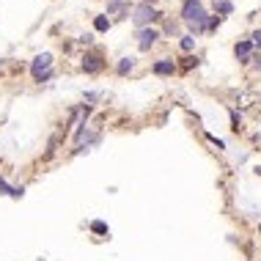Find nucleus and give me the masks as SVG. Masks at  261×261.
<instances>
[{
    "label": "nucleus",
    "instance_id": "nucleus-5",
    "mask_svg": "<svg viewBox=\"0 0 261 261\" xmlns=\"http://www.w3.org/2000/svg\"><path fill=\"white\" fill-rule=\"evenodd\" d=\"M135 39H137V47H140V50L146 52V50H151L154 44H157L159 30H157V27H140V30L135 33Z\"/></svg>",
    "mask_w": 261,
    "mask_h": 261
},
{
    "label": "nucleus",
    "instance_id": "nucleus-16",
    "mask_svg": "<svg viewBox=\"0 0 261 261\" xmlns=\"http://www.w3.org/2000/svg\"><path fill=\"white\" fill-rule=\"evenodd\" d=\"M91 231L99 234V236H104V234H107L110 228H107V223H102V220H94V223H91Z\"/></svg>",
    "mask_w": 261,
    "mask_h": 261
},
{
    "label": "nucleus",
    "instance_id": "nucleus-17",
    "mask_svg": "<svg viewBox=\"0 0 261 261\" xmlns=\"http://www.w3.org/2000/svg\"><path fill=\"white\" fill-rule=\"evenodd\" d=\"M231 130H234V132L242 130V116L236 113V110H231Z\"/></svg>",
    "mask_w": 261,
    "mask_h": 261
},
{
    "label": "nucleus",
    "instance_id": "nucleus-3",
    "mask_svg": "<svg viewBox=\"0 0 261 261\" xmlns=\"http://www.w3.org/2000/svg\"><path fill=\"white\" fill-rule=\"evenodd\" d=\"M50 69H52V52H39L33 61H30V77L39 80V77L44 75V72H50Z\"/></svg>",
    "mask_w": 261,
    "mask_h": 261
},
{
    "label": "nucleus",
    "instance_id": "nucleus-21",
    "mask_svg": "<svg viewBox=\"0 0 261 261\" xmlns=\"http://www.w3.org/2000/svg\"><path fill=\"white\" fill-rule=\"evenodd\" d=\"M165 33H179V25H176V22H165Z\"/></svg>",
    "mask_w": 261,
    "mask_h": 261
},
{
    "label": "nucleus",
    "instance_id": "nucleus-19",
    "mask_svg": "<svg viewBox=\"0 0 261 261\" xmlns=\"http://www.w3.org/2000/svg\"><path fill=\"white\" fill-rule=\"evenodd\" d=\"M206 137H209V143H214V146H217V149H220V151L226 149V143H223V140H220V137H217V135H209V132H206Z\"/></svg>",
    "mask_w": 261,
    "mask_h": 261
},
{
    "label": "nucleus",
    "instance_id": "nucleus-12",
    "mask_svg": "<svg viewBox=\"0 0 261 261\" xmlns=\"http://www.w3.org/2000/svg\"><path fill=\"white\" fill-rule=\"evenodd\" d=\"M214 14H217V17H228V14H234V3L231 0H214Z\"/></svg>",
    "mask_w": 261,
    "mask_h": 261
},
{
    "label": "nucleus",
    "instance_id": "nucleus-2",
    "mask_svg": "<svg viewBox=\"0 0 261 261\" xmlns=\"http://www.w3.org/2000/svg\"><path fill=\"white\" fill-rule=\"evenodd\" d=\"M130 20H132V25L140 30V27H151V22L162 20V11H157L154 6H146V3H137L130 11Z\"/></svg>",
    "mask_w": 261,
    "mask_h": 261
},
{
    "label": "nucleus",
    "instance_id": "nucleus-25",
    "mask_svg": "<svg viewBox=\"0 0 261 261\" xmlns=\"http://www.w3.org/2000/svg\"><path fill=\"white\" fill-rule=\"evenodd\" d=\"M146 6H154V3H159V0H143Z\"/></svg>",
    "mask_w": 261,
    "mask_h": 261
},
{
    "label": "nucleus",
    "instance_id": "nucleus-20",
    "mask_svg": "<svg viewBox=\"0 0 261 261\" xmlns=\"http://www.w3.org/2000/svg\"><path fill=\"white\" fill-rule=\"evenodd\" d=\"M250 41H253V47H256V50H261V27L256 30L253 36H250Z\"/></svg>",
    "mask_w": 261,
    "mask_h": 261
},
{
    "label": "nucleus",
    "instance_id": "nucleus-9",
    "mask_svg": "<svg viewBox=\"0 0 261 261\" xmlns=\"http://www.w3.org/2000/svg\"><path fill=\"white\" fill-rule=\"evenodd\" d=\"M104 14H127L130 17V0H107V6H104Z\"/></svg>",
    "mask_w": 261,
    "mask_h": 261
},
{
    "label": "nucleus",
    "instance_id": "nucleus-18",
    "mask_svg": "<svg viewBox=\"0 0 261 261\" xmlns=\"http://www.w3.org/2000/svg\"><path fill=\"white\" fill-rule=\"evenodd\" d=\"M77 44H82V47H91V44H94V33H82V36H77Z\"/></svg>",
    "mask_w": 261,
    "mask_h": 261
},
{
    "label": "nucleus",
    "instance_id": "nucleus-6",
    "mask_svg": "<svg viewBox=\"0 0 261 261\" xmlns=\"http://www.w3.org/2000/svg\"><path fill=\"white\" fill-rule=\"evenodd\" d=\"M176 69H179V63L173 61V58H159V61L151 63V72H154L157 77H173Z\"/></svg>",
    "mask_w": 261,
    "mask_h": 261
},
{
    "label": "nucleus",
    "instance_id": "nucleus-22",
    "mask_svg": "<svg viewBox=\"0 0 261 261\" xmlns=\"http://www.w3.org/2000/svg\"><path fill=\"white\" fill-rule=\"evenodd\" d=\"M52 77H55V72H52V69H50V72H44V75H41L36 82H47V80H52Z\"/></svg>",
    "mask_w": 261,
    "mask_h": 261
},
{
    "label": "nucleus",
    "instance_id": "nucleus-11",
    "mask_svg": "<svg viewBox=\"0 0 261 261\" xmlns=\"http://www.w3.org/2000/svg\"><path fill=\"white\" fill-rule=\"evenodd\" d=\"M110 25H113V22L107 20V14H96V17H94V30H96V33H107Z\"/></svg>",
    "mask_w": 261,
    "mask_h": 261
},
{
    "label": "nucleus",
    "instance_id": "nucleus-24",
    "mask_svg": "<svg viewBox=\"0 0 261 261\" xmlns=\"http://www.w3.org/2000/svg\"><path fill=\"white\" fill-rule=\"evenodd\" d=\"M94 99H99V94H96V91H88V94H85V102H94Z\"/></svg>",
    "mask_w": 261,
    "mask_h": 261
},
{
    "label": "nucleus",
    "instance_id": "nucleus-4",
    "mask_svg": "<svg viewBox=\"0 0 261 261\" xmlns=\"http://www.w3.org/2000/svg\"><path fill=\"white\" fill-rule=\"evenodd\" d=\"M80 66H82V72H85V75H99L107 63H104V58L99 52H85V55H82Z\"/></svg>",
    "mask_w": 261,
    "mask_h": 261
},
{
    "label": "nucleus",
    "instance_id": "nucleus-10",
    "mask_svg": "<svg viewBox=\"0 0 261 261\" xmlns=\"http://www.w3.org/2000/svg\"><path fill=\"white\" fill-rule=\"evenodd\" d=\"M0 192L3 195H11V198H22L25 195V187H11L6 179H0Z\"/></svg>",
    "mask_w": 261,
    "mask_h": 261
},
{
    "label": "nucleus",
    "instance_id": "nucleus-13",
    "mask_svg": "<svg viewBox=\"0 0 261 261\" xmlns=\"http://www.w3.org/2000/svg\"><path fill=\"white\" fill-rule=\"evenodd\" d=\"M179 47L184 50L187 55H192V50H195V36L184 33V36H182V39H179Z\"/></svg>",
    "mask_w": 261,
    "mask_h": 261
},
{
    "label": "nucleus",
    "instance_id": "nucleus-14",
    "mask_svg": "<svg viewBox=\"0 0 261 261\" xmlns=\"http://www.w3.org/2000/svg\"><path fill=\"white\" fill-rule=\"evenodd\" d=\"M179 69H184V72H190L192 66H198V55H184V58H179Z\"/></svg>",
    "mask_w": 261,
    "mask_h": 261
},
{
    "label": "nucleus",
    "instance_id": "nucleus-26",
    "mask_svg": "<svg viewBox=\"0 0 261 261\" xmlns=\"http://www.w3.org/2000/svg\"><path fill=\"white\" fill-rule=\"evenodd\" d=\"M256 176H261V165H259V168H256Z\"/></svg>",
    "mask_w": 261,
    "mask_h": 261
},
{
    "label": "nucleus",
    "instance_id": "nucleus-1",
    "mask_svg": "<svg viewBox=\"0 0 261 261\" xmlns=\"http://www.w3.org/2000/svg\"><path fill=\"white\" fill-rule=\"evenodd\" d=\"M179 17H182V22H184V25H190V22H195V25H206L209 11H206V6L201 3V0H182Z\"/></svg>",
    "mask_w": 261,
    "mask_h": 261
},
{
    "label": "nucleus",
    "instance_id": "nucleus-7",
    "mask_svg": "<svg viewBox=\"0 0 261 261\" xmlns=\"http://www.w3.org/2000/svg\"><path fill=\"white\" fill-rule=\"evenodd\" d=\"M253 52H256V47H253V41L250 39H239L236 44H234V55H236V61L239 63H247Z\"/></svg>",
    "mask_w": 261,
    "mask_h": 261
},
{
    "label": "nucleus",
    "instance_id": "nucleus-23",
    "mask_svg": "<svg viewBox=\"0 0 261 261\" xmlns=\"http://www.w3.org/2000/svg\"><path fill=\"white\" fill-rule=\"evenodd\" d=\"M250 61H253V66H256V69H261V55H259V52L250 55Z\"/></svg>",
    "mask_w": 261,
    "mask_h": 261
},
{
    "label": "nucleus",
    "instance_id": "nucleus-8",
    "mask_svg": "<svg viewBox=\"0 0 261 261\" xmlns=\"http://www.w3.org/2000/svg\"><path fill=\"white\" fill-rule=\"evenodd\" d=\"M135 66H137V58H135V55H124L121 61L116 63V75H118V77H127Z\"/></svg>",
    "mask_w": 261,
    "mask_h": 261
},
{
    "label": "nucleus",
    "instance_id": "nucleus-15",
    "mask_svg": "<svg viewBox=\"0 0 261 261\" xmlns=\"http://www.w3.org/2000/svg\"><path fill=\"white\" fill-rule=\"evenodd\" d=\"M220 25H223V17H209L206 20V33H214Z\"/></svg>",
    "mask_w": 261,
    "mask_h": 261
}]
</instances>
